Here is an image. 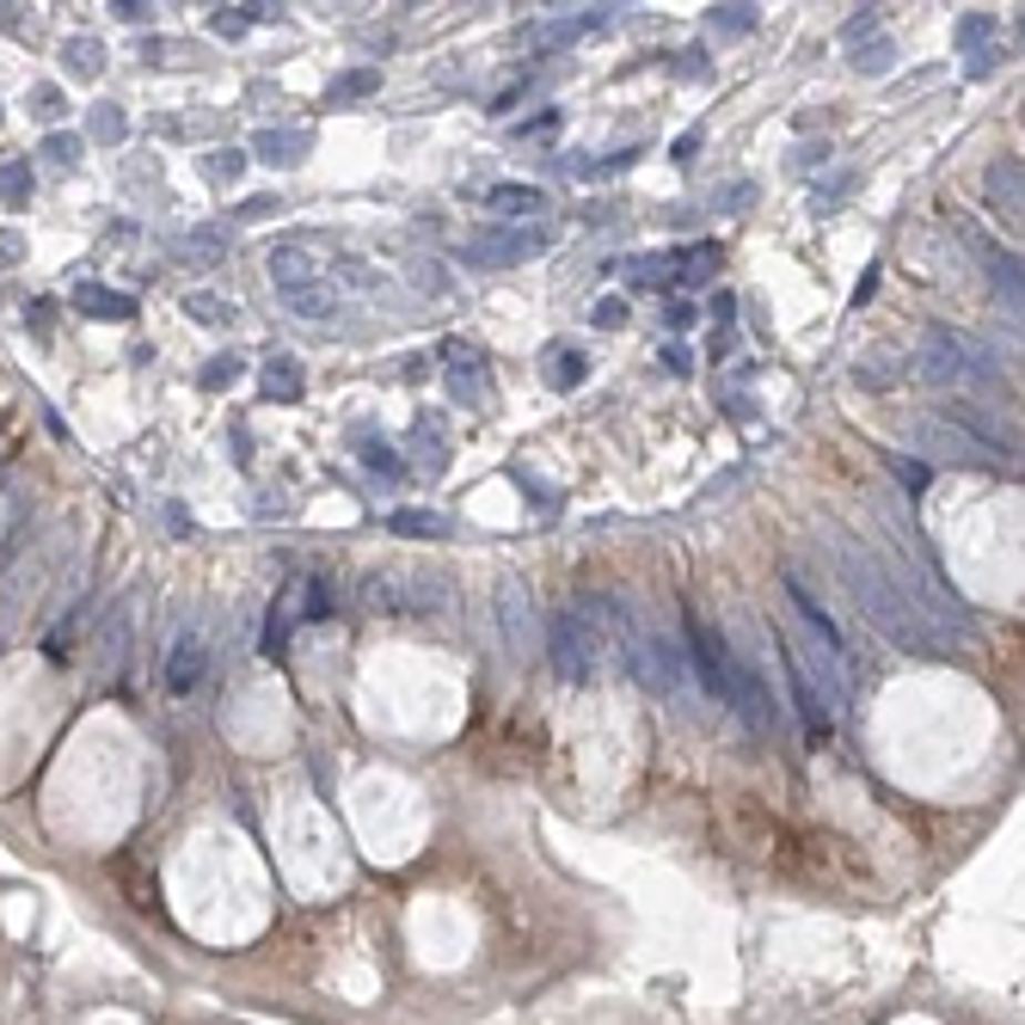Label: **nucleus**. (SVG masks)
Here are the masks:
<instances>
[{
    "label": "nucleus",
    "instance_id": "nucleus-15",
    "mask_svg": "<svg viewBox=\"0 0 1025 1025\" xmlns=\"http://www.w3.org/2000/svg\"><path fill=\"white\" fill-rule=\"evenodd\" d=\"M988 203H995V215H1019V161L988 166Z\"/></svg>",
    "mask_w": 1025,
    "mask_h": 1025
},
{
    "label": "nucleus",
    "instance_id": "nucleus-17",
    "mask_svg": "<svg viewBox=\"0 0 1025 1025\" xmlns=\"http://www.w3.org/2000/svg\"><path fill=\"white\" fill-rule=\"evenodd\" d=\"M74 301H81L86 314H99V320H130V314H135V301H130V295H117V289H99V283H81V289H74Z\"/></svg>",
    "mask_w": 1025,
    "mask_h": 1025
},
{
    "label": "nucleus",
    "instance_id": "nucleus-1",
    "mask_svg": "<svg viewBox=\"0 0 1025 1025\" xmlns=\"http://www.w3.org/2000/svg\"><path fill=\"white\" fill-rule=\"evenodd\" d=\"M681 657L694 664V676H700V688L713 694L719 706H731L737 719L749 725V731H773V719H780V706H773L768 681L756 676V669L744 664V657L731 652V645L713 633V626H700L688 614V645H681Z\"/></svg>",
    "mask_w": 1025,
    "mask_h": 1025
},
{
    "label": "nucleus",
    "instance_id": "nucleus-8",
    "mask_svg": "<svg viewBox=\"0 0 1025 1025\" xmlns=\"http://www.w3.org/2000/svg\"><path fill=\"white\" fill-rule=\"evenodd\" d=\"M442 357H449V393H454V400H461V406H485V400H492L485 369H480V362L467 369V345H461V338H449V345H442Z\"/></svg>",
    "mask_w": 1025,
    "mask_h": 1025
},
{
    "label": "nucleus",
    "instance_id": "nucleus-46",
    "mask_svg": "<svg viewBox=\"0 0 1025 1025\" xmlns=\"http://www.w3.org/2000/svg\"><path fill=\"white\" fill-rule=\"evenodd\" d=\"M694 147H700V130H688V135H681V142H676V161H681V166L694 161Z\"/></svg>",
    "mask_w": 1025,
    "mask_h": 1025
},
{
    "label": "nucleus",
    "instance_id": "nucleus-24",
    "mask_svg": "<svg viewBox=\"0 0 1025 1025\" xmlns=\"http://www.w3.org/2000/svg\"><path fill=\"white\" fill-rule=\"evenodd\" d=\"M62 62H68V74H81V81H93V74H99V43H93V38L68 43V50H62Z\"/></svg>",
    "mask_w": 1025,
    "mask_h": 1025
},
{
    "label": "nucleus",
    "instance_id": "nucleus-32",
    "mask_svg": "<svg viewBox=\"0 0 1025 1025\" xmlns=\"http://www.w3.org/2000/svg\"><path fill=\"white\" fill-rule=\"evenodd\" d=\"M590 320H596L602 332H614V326H626V295H602V301H596V314H590Z\"/></svg>",
    "mask_w": 1025,
    "mask_h": 1025
},
{
    "label": "nucleus",
    "instance_id": "nucleus-26",
    "mask_svg": "<svg viewBox=\"0 0 1025 1025\" xmlns=\"http://www.w3.org/2000/svg\"><path fill=\"white\" fill-rule=\"evenodd\" d=\"M713 31H731V38H744V31H756V7H713Z\"/></svg>",
    "mask_w": 1025,
    "mask_h": 1025
},
{
    "label": "nucleus",
    "instance_id": "nucleus-19",
    "mask_svg": "<svg viewBox=\"0 0 1025 1025\" xmlns=\"http://www.w3.org/2000/svg\"><path fill=\"white\" fill-rule=\"evenodd\" d=\"M626 283H633V289H664L669 295L676 265H669V258H657V253H639V258H626Z\"/></svg>",
    "mask_w": 1025,
    "mask_h": 1025
},
{
    "label": "nucleus",
    "instance_id": "nucleus-6",
    "mask_svg": "<svg viewBox=\"0 0 1025 1025\" xmlns=\"http://www.w3.org/2000/svg\"><path fill=\"white\" fill-rule=\"evenodd\" d=\"M498 614H504V645H510V652H534V645H541V626H534L529 590H522L516 577L498 590Z\"/></svg>",
    "mask_w": 1025,
    "mask_h": 1025
},
{
    "label": "nucleus",
    "instance_id": "nucleus-44",
    "mask_svg": "<svg viewBox=\"0 0 1025 1025\" xmlns=\"http://www.w3.org/2000/svg\"><path fill=\"white\" fill-rule=\"evenodd\" d=\"M896 467V480L909 485V492H921V485H927V467H903V461H891Z\"/></svg>",
    "mask_w": 1025,
    "mask_h": 1025
},
{
    "label": "nucleus",
    "instance_id": "nucleus-11",
    "mask_svg": "<svg viewBox=\"0 0 1025 1025\" xmlns=\"http://www.w3.org/2000/svg\"><path fill=\"white\" fill-rule=\"evenodd\" d=\"M203 664H209V652H203V633H185V639H173V664H166V681H173V694L197 688Z\"/></svg>",
    "mask_w": 1025,
    "mask_h": 1025
},
{
    "label": "nucleus",
    "instance_id": "nucleus-35",
    "mask_svg": "<svg viewBox=\"0 0 1025 1025\" xmlns=\"http://www.w3.org/2000/svg\"><path fill=\"white\" fill-rule=\"evenodd\" d=\"M841 38H848V43H860V38H879V13H872V7H865V13H853L848 25H841Z\"/></svg>",
    "mask_w": 1025,
    "mask_h": 1025
},
{
    "label": "nucleus",
    "instance_id": "nucleus-14",
    "mask_svg": "<svg viewBox=\"0 0 1025 1025\" xmlns=\"http://www.w3.org/2000/svg\"><path fill=\"white\" fill-rule=\"evenodd\" d=\"M301 387H307L301 381V362L277 350V357L265 362V393H270V400H283V406H295V400H301Z\"/></svg>",
    "mask_w": 1025,
    "mask_h": 1025
},
{
    "label": "nucleus",
    "instance_id": "nucleus-9",
    "mask_svg": "<svg viewBox=\"0 0 1025 1025\" xmlns=\"http://www.w3.org/2000/svg\"><path fill=\"white\" fill-rule=\"evenodd\" d=\"M307 147H314V135H307V130H258L253 154H258L265 166H301Z\"/></svg>",
    "mask_w": 1025,
    "mask_h": 1025
},
{
    "label": "nucleus",
    "instance_id": "nucleus-16",
    "mask_svg": "<svg viewBox=\"0 0 1025 1025\" xmlns=\"http://www.w3.org/2000/svg\"><path fill=\"white\" fill-rule=\"evenodd\" d=\"M227 246H234V234H227V227H191L178 253H185L191 265H215V258H227Z\"/></svg>",
    "mask_w": 1025,
    "mask_h": 1025
},
{
    "label": "nucleus",
    "instance_id": "nucleus-39",
    "mask_svg": "<svg viewBox=\"0 0 1025 1025\" xmlns=\"http://www.w3.org/2000/svg\"><path fill=\"white\" fill-rule=\"evenodd\" d=\"M510 480H516V485H522V492H534V498H541V510H553V504H560V498H553V492H546V485H541V480H534V473H522V467H510Z\"/></svg>",
    "mask_w": 1025,
    "mask_h": 1025
},
{
    "label": "nucleus",
    "instance_id": "nucleus-27",
    "mask_svg": "<svg viewBox=\"0 0 1025 1025\" xmlns=\"http://www.w3.org/2000/svg\"><path fill=\"white\" fill-rule=\"evenodd\" d=\"M891 55H896L891 38H872L865 50H853V68H860V74H884V68H891Z\"/></svg>",
    "mask_w": 1025,
    "mask_h": 1025
},
{
    "label": "nucleus",
    "instance_id": "nucleus-42",
    "mask_svg": "<svg viewBox=\"0 0 1025 1025\" xmlns=\"http://www.w3.org/2000/svg\"><path fill=\"white\" fill-rule=\"evenodd\" d=\"M111 13H117L123 25H147V19H154V7H142V0L130 7V0H123V7H111Z\"/></svg>",
    "mask_w": 1025,
    "mask_h": 1025
},
{
    "label": "nucleus",
    "instance_id": "nucleus-18",
    "mask_svg": "<svg viewBox=\"0 0 1025 1025\" xmlns=\"http://www.w3.org/2000/svg\"><path fill=\"white\" fill-rule=\"evenodd\" d=\"M387 529L412 534V541H442V534H449V516H437V510H393V516H387Z\"/></svg>",
    "mask_w": 1025,
    "mask_h": 1025
},
{
    "label": "nucleus",
    "instance_id": "nucleus-2",
    "mask_svg": "<svg viewBox=\"0 0 1025 1025\" xmlns=\"http://www.w3.org/2000/svg\"><path fill=\"white\" fill-rule=\"evenodd\" d=\"M841 577H848V590L860 596V614L879 633H891L896 645H909V652H933V633L921 626V608L909 602V590L903 584H891L884 577V565L872 560V553H841Z\"/></svg>",
    "mask_w": 1025,
    "mask_h": 1025
},
{
    "label": "nucleus",
    "instance_id": "nucleus-36",
    "mask_svg": "<svg viewBox=\"0 0 1025 1025\" xmlns=\"http://www.w3.org/2000/svg\"><path fill=\"white\" fill-rule=\"evenodd\" d=\"M749 197H756V185H749V178H737V185L713 191V209H737V203H749Z\"/></svg>",
    "mask_w": 1025,
    "mask_h": 1025
},
{
    "label": "nucleus",
    "instance_id": "nucleus-23",
    "mask_svg": "<svg viewBox=\"0 0 1025 1025\" xmlns=\"http://www.w3.org/2000/svg\"><path fill=\"white\" fill-rule=\"evenodd\" d=\"M265 19H270V7H222L209 25H215V38H240L246 25H265Z\"/></svg>",
    "mask_w": 1025,
    "mask_h": 1025
},
{
    "label": "nucleus",
    "instance_id": "nucleus-12",
    "mask_svg": "<svg viewBox=\"0 0 1025 1025\" xmlns=\"http://www.w3.org/2000/svg\"><path fill=\"white\" fill-rule=\"evenodd\" d=\"M541 375H546V387H553V393H572V387L590 381V357H584V350L553 345V350H546V362H541Z\"/></svg>",
    "mask_w": 1025,
    "mask_h": 1025
},
{
    "label": "nucleus",
    "instance_id": "nucleus-45",
    "mask_svg": "<svg viewBox=\"0 0 1025 1025\" xmlns=\"http://www.w3.org/2000/svg\"><path fill=\"white\" fill-rule=\"evenodd\" d=\"M823 154H829L823 142H817V147H799V154H792V166H823Z\"/></svg>",
    "mask_w": 1025,
    "mask_h": 1025
},
{
    "label": "nucleus",
    "instance_id": "nucleus-22",
    "mask_svg": "<svg viewBox=\"0 0 1025 1025\" xmlns=\"http://www.w3.org/2000/svg\"><path fill=\"white\" fill-rule=\"evenodd\" d=\"M326 270H332L338 283H350V289H362V295L387 289V277H381V270H375V265H362V258H332V265H326Z\"/></svg>",
    "mask_w": 1025,
    "mask_h": 1025
},
{
    "label": "nucleus",
    "instance_id": "nucleus-3",
    "mask_svg": "<svg viewBox=\"0 0 1025 1025\" xmlns=\"http://www.w3.org/2000/svg\"><path fill=\"white\" fill-rule=\"evenodd\" d=\"M362 602L381 614H424V608H449L454 584L437 565H393V572H369L362 577Z\"/></svg>",
    "mask_w": 1025,
    "mask_h": 1025
},
{
    "label": "nucleus",
    "instance_id": "nucleus-33",
    "mask_svg": "<svg viewBox=\"0 0 1025 1025\" xmlns=\"http://www.w3.org/2000/svg\"><path fill=\"white\" fill-rule=\"evenodd\" d=\"M983 38H995V19H988V13H964L959 19V43H983Z\"/></svg>",
    "mask_w": 1025,
    "mask_h": 1025
},
{
    "label": "nucleus",
    "instance_id": "nucleus-37",
    "mask_svg": "<svg viewBox=\"0 0 1025 1025\" xmlns=\"http://www.w3.org/2000/svg\"><path fill=\"white\" fill-rule=\"evenodd\" d=\"M664 326H676V332H681V326H694V301L669 295V301H664Z\"/></svg>",
    "mask_w": 1025,
    "mask_h": 1025
},
{
    "label": "nucleus",
    "instance_id": "nucleus-20",
    "mask_svg": "<svg viewBox=\"0 0 1025 1025\" xmlns=\"http://www.w3.org/2000/svg\"><path fill=\"white\" fill-rule=\"evenodd\" d=\"M412 449H418V461H424V473H442V461H449V454H442V418L437 412L412 424Z\"/></svg>",
    "mask_w": 1025,
    "mask_h": 1025
},
{
    "label": "nucleus",
    "instance_id": "nucleus-34",
    "mask_svg": "<svg viewBox=\"0 0 1025 1025\" xmlns=\"http://www.w3.org/2000/svg\"><path fill=\"white\" fill-rule=\"evenodd\" d=\"M93 135H99V142H117V135H123L117 105H93Z\"/></svg>",
    "mask_w": 1025,
    "mask_h": 1025
},
{
    "label": "nucleus",
    "instance_id": "nucleus-41",
    "mask_svg": "<svg viewBox=\"0 0 1025 1025\" xmlns=\"http://www.w3.org/2000/svg\"><path fill=\"white\" fill-rule=\"evenodd\" d=\"M43 154H50V161H74V154H81V142H74V135H50V142H43Z\"/></svg>",
    "mask_w": 1025,
    "mask_h": 1025
},
{
    "label": "nucleus",
    "instance_id": "nucleus-25",
    "mask_svg": "<svg viewBox=\"0 0 1025 1025\" xmlns=\"http://www.w3.org/2000/svg\"><path fill=\"white\" fill-rule=\"evenodd\" d=\"M848 191H853V173H829L823 185L811 191V209H817V215H829V209H836L841 197H848Z\"/></svg>",
    "mask_w": 1025,
    "mask_h": 1025
},
{
    "label": "nucleus",
    "instance_id": "nucleus-38",
    "mask_svg": "<svg viewBox=\"0 0 1025 1025\" xmlns=\"http://www.w3.org/2000/svg\"><path fill=\"white\" fill-rule=\"evenodd\" d=\"M240 215H246V222H265V215H283V197H246V203H240Z\"/></svg>",
    "mask_w": 1025,
    "mask_h": 1025
},
{
    "label": "nucleus",
    "instance_id": "nucleus-4",
    "mask_svg": "<svg viewBox=\"0 0 1025 1025\" xmlns=\"http://www.w3.org/2000/svg\"><path fill=\"white\" fill-rule=\"evenodd\" d=\"M546 246H553V234L546 227H473L461 240V258L467 265H480V270H498V265H529V258H541Z\"/></svg>",
    "mask_w": 1025,
    "mask_h": 1025
},
{
    "label": "nucleus",
    "instance_id": "nucleus-43",
    "mask_svg": "<svg viewBox=\"0 0 1025 1025\" xmlns=\"http://www.w3.org/2000/svg\"><path fill=\"white\" fill-rule=\"evenodd\" d=\"M25 166H7V173H0V191H7V197H25Z\"/></svg>",
    "mask_w": 1025,
    "mask_h": 1025
},
{
    "label": "nucleus",
    "instance_id": "nucleus-13",
    "mask_svg": "<svg viewBox=\"0 0 1025 1025\" xmlns=\"http://www.w3.org/2000/svg\"><path fill=\"white\" fill-rule=\"evenodd\" d=\"M283 301H289L301 320H326V314H338V307H345V289H338L332 277H320V283H307V289H289Z\"/></svg>",
    "mask_w": 1025,
    "mask_h": 1025
},
{
    "label": "nucleus",
    "instance_id": "nucleus-7",
    "mask_svg": "<svg viewBox=\"0 0 1025 1025\" xmlns=\"http://www.w3.org/2000/svg\"><path fill=\"white\" fill-rule=\"evenodd\" d=\"M265 265H270V283H277L283 295H289V289H307V283H320V277H326V258H314L301 240H289V246H270V258H265Z\"/></svg>",
    "mask_w": 1025,
    "mask_h": 1025
},
{
    "label": "nucleus",
    "instance_id": "nucleus-10",
    "mask_svg": "<svg viewBox=\"0 0 1025 1025\" xmlns=\"http://www.w3.org/2000/svg\"><path fill=\"white\" fill-rule=\"evenodd\" d=\"M485 209L510 215V222H529V215L546 209V191L541 185H492L485 191Z\"/></svg>",
    "mask_w": 1025,
    "mask_h": 1025
},
{
    "label": "nucleus",
    "instance_id": "nucleus-40",
    "mask_svg": "<svg viewBox=\"0 0 1025 1025\" xmlns=\"http://www.w3.org/2000/svg\"><path fill=\"white\" fill-rule=\"evenodd\" d=\"M657 362H664L669 375H688V369H694V362H688V345H664V350H657Z\"/></svg>",
    "mask_w": 1025,
    "mask_h": 1025
},
{
    "label": "nucleus",
    "instance_id": "nucleus-31",
    "mask_svg": "<svg viewBox=\"0 0 1025 1025\" xmlns=\"http://www.w3.org/2000/svg\"><path fill=\"white\" fill-rule=\"evenodd\" d=\"M362 467H369V473H387V480H400L406 467L393 461V449H387V442H369V449H362Z\"/></svg>",
    "mask_w": 1025,
    "mask_h": 1025
},
{
    "label": "nucleus",
    "instance_id": "nucleus-28",
    "mask_svg": "<svg viewBox=\"0 0 1025 1025\" xmlns=\"http://www.w3.org/2000/svg\"><path fill=\"white\" fill-rule=\"evenodd\" d=\"M191 320H203V326H227V320H234V307H227L222 295H191Z\"/></svg>",
    "mask_w": 1025,
    "mask_h": 1025
},
{
    "label": "nucleus",
    "instance_id": "nucleus-5",
    "mask_svg": "<svg viewBox=\"0 0 1025 1025\" xmlns=\"http://www.w3.org/2000/svg\"><path fill=\"white\" fill-rule=\"evenodd\" d=\"M964 369L988 381V375H995V362H983L959 332H945V326H927V332H921V350H915V375H927V381H952V375H964Z\"/></svg>",
    "mask_w": 1025,
    "mask_h": 1025
},
{
    "label": "nucleus",
    "instance_id": "nucleus-30",
    "mask_svg": "<svg viewBox=\"0 0 1025 1025\" xmlns=\"http://www.w3.org/2000/svg\"><path fill=\"white\" fill-rule=\"evenodd\" d=\"M240 375H246V362H240V357H215L209 369H203V387H234Z\"/></svg>",
    "mask_w": 1025,
    "mask_h": 1025
},
{
    "label": "nucleus",
    "instance_id": "nucleus-21",
    "mask_svg": "<svg viewBox=\"0 0 1025 1025\" xmlns=\"http://www.w3.org/2000/svg\"><path fill=\"white\" fill-rule=\"evenodd\" d=\"M375 86H381V74H375V68H350V74H338V81L326 86V105H350V99H369Z\"/></svg>",
    "mask_w": 1025,
    "mask_h": 1025
},
{
    "label": "nucleus",
    "instance_id": "nucleus-29",
    "mask_svg": "<svg viewBox=\"0 0 1025 1025\" xmlns=\"http://www.w3.org/2000/svg\"><path fill=\"white\" fill-rule=\"evenodd\" d=\"M203 173H209V178H240L246 173V154H240V147H215L209 161H203Z\"/></svg>",
    "mask_w": 1025,
    "mask_h": 1025
}]
</instances>
